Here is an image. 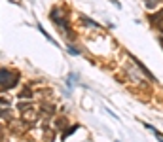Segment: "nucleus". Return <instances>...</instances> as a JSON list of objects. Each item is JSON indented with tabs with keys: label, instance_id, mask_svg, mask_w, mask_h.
Returning a JSON list of instances; mask_svg holds the SVG:
<instances>
[{
	"label": "nucleus",
	"instance_id": "f257e3e1",
	"mask_svg": "<svg viewBox=\"0 0 163 142\" xmlns=\"http://www.w3.org/2000/svg\"><path fill=\"white\" fill-rule=\"evenodd\" d=\"M17 78L19 76L12 70H8V68H0V85H4V87H14L17 83Z\"/></svg>",
	"mask_w": 163,
	"mask_h": 142
}]
</instances>
